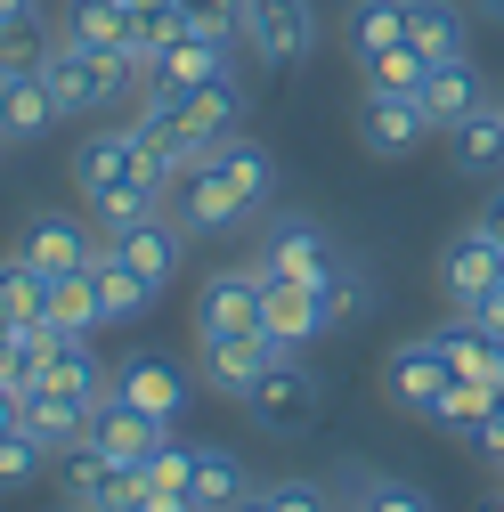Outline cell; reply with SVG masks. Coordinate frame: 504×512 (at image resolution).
Returning <instances> with one entry per match:
<instances>
[{
    "instance_id": "6da1fadb",
    "label": "cell",
    "mask_w": 504,
    "mask_h": 512,
    "mask_svg": "<svg viewBox=\"0 0 504 512\" xmlns=\"http://www.w3.org/2000/svg\"><path fill=\"white\" fill-rule=\"evenodd\" d=\"M41 82H49V98H57V122H74V114H98L106 98H122V90H147V74L131 66V57H98V49H74L66 33L49 41V57H41Z\"/></svg>"
},
{
    "instance_id": "7a4b0ae2",
    "label": "cell",
    "mask_w": 504,
    "mask_h": 512,
    "mask_svg": "<svg viewBox=\"0 0 504 512\" xmlns=\"http://www.w3.org/2000/svg\"><path fill=\"white\" fill-rule=\"evenodd\" d=\"M318 9L309 0H244V17H236V41L261 57V66H301L309 49H318Z\"/></svg>"
},
{
    "instance_id": "3957f363",
    "label": "cell",
    "mask_w": 504,
    "mask_h": 512,
    "mask_svg": "<svg viewBox=\"0 0 504 512\" xmlns=\"http://www.w3.org/2000/svg\"><path fill=\"white\" fill-rule=\"evenodd\" d=\"M244 415L261 431H309V423H318V374H309L293 350H277L269 374L244 391Z\"/></svg>"
},
{
    "instance_id": "277c9868",
    "label": "cell",
    "mask_w": 504,
    "mask_h": 512,
    "mask_svg": "<svg viewBox=\"0 0 504 512\" xmlns=\"http://www.w3.org/2000/svg\"><path fill=\"white\" fill-rule=\"evenodd\" d=\"M171 220L187 228V236H228V228H244L252 212H244V196L228 187V171L212 163V155H196L179 171V187H171Z\"/></svg>"
},
{
    "instance_id": "5b68a950",
    "label": "cell",
    "mask_w": 504,
    "mask_h": 512,
    "mask_svg": "<svg viewBox=\"0 0 504 512\" xmlns=\"http://www.w3.org/2000/svg\"><path fill=\"white\" fill-rule=\"evenodd\" d=\"M261 334V269H212L196 285V342Z\"/></svg>"
},
{
    "instance_id": "8992f818",
    "label": "cell",
    "mask_w": 504,
    "mask_h": 512,
    "mask_svg": "<svg viewBox=\"0 0 504 512\" xmlns=\"http://www.w3.org/2000/svg\"><path fill=\"white\" fill-rule=\"evenodd\" d=\"M261 277H301V285H326L334 269H342V252H334V236L318 228V220H269V236H261V261H252Z\"/></svg>"
},
{
    "instance_id": "52a82bcc",
    "label": "cell",
    "mask_w": 504,
    "mask_h": 512,
    "mask_svg": "<svg viewBox=\"0 0 504 512\" xmlns=\"http://www.w3.org/2000/svg\"><path fill=\"white\" fill-rule=\"evenodd\" d=\"M383 391L399 415H431V399L448 391V350H439V334H415L383 358Z\"/></svg>"
},
{
    "instance_id": "ba28073f",
    "label": "cell",
    "mask_w": 504,
    "mask_h": 512,
    "mask_svg": "<svg viewBox=\"0 0 504 512\" xmlns=\"http://www.w3.org/2000/svg\"><path fill=\"white\" fill-rule=\"evenodd\" d=\"M326 326H334V317H326L318 285H301V277H261V334H269L277 350H301V342H318Z\"/></svg>"
},
{
    "instance_id": "9c48e42d",
    "label": "cell",
    "mask_w": 504,
    "mask_h": 512,
    "mask_svg": "<svg viewBox=\"0 0 504 512\" xmlns=\"http://www.w3.org/2000/svg\"><path fill=\"white\" fill-rule=\"evenodd\" d=\"M17 261H33L41 277H82V269L98 261V244H90V228L66 220V212H33L25 236H17Z\"/></svg>"
},
{
    "instance_id": "30bf717a",
    "label": "cell",
    "mask_w": 504,
    "mask_h": 512,
    "mask_svg": "<svg viewBox=\"0 0 504 512\" xmlns=\"http://www.w3.org/2000/svg\"><path fill=\"white\" fill-rule=\"evenodd\" d=\"M358 139L374 155H415L431 139V114L415 90H366V114H358Z\"/></svg>"
},
{
    "instance_id": "8fae6325",
    "label": "cell",
    "mask_w": 504,
    "mask_h": 512,
    "mask_svg": "<svg viewBox=\"0 0 504 512\" xmlns=\"http://www.w3.org/2000/svg\"><path fill=\"white\" fill-rule=\"evenodd\" d=\"M106 399L139 407V415H155V423H179V415H187V374H179L171 358H122Z\"/></svg>"
},
{
    "instance_id": "7c38bea8",
    "label": "cell",
    "mask_w": 504,
    "mask_h": 512,
    "mask_svg": "<svg viewBox=\"0 0 504 512\" xmlns=\"http://www.w3.org/2000/svg\"><path fill=\"white\" fill-rule=\"evenodd\" d=\"M163 439H171V423H155V415H139V407H122V399H98V415H90V439H82V447H98L106 464H147Z\"/></svg>"
},
{
    "instance_id": "4fadbf2b",
    "label": "cell",
    "mask_w": 504,
    "mask_h": 512,
    "mask_svg": "<svg viewBox=\"0 0 504 512\" xmlns=\"http://www.w3.org/2000/svg\"><path fill=\"white\" fill-rule=\"evenodd\" d=\"M439 285H448V301H456V309H472L488 285H504V244H496V236H480V228L448 236V252H439Z\"/></svg>"
},
{
    "instance_id": "5bb4252c",
    "label": "cell",
    "mask_w": 504,
    "mask_h": 512,
    "mask_svg": "<svg viewBox=\"0 0 504 512\" xmlns=\"http://www.w3.org/2000/svg\"><path fill=\"white\" fill-rule=\"evenodd\" d=\"M269 358H277V342L269 334H228V342H196V366H204V382L220 399H244L252 382L269 374Z\"/></svg>"
},
{
    "instance_id": "9a60e30c",
    "label": "cell",
    "mask_w": 504,
    "mask_h": 512,
    "mask_svg": "<svg viewBox=\"0 0 504 512\" xmlns=\"http://www.w3.org/2000/svg\"><path fill=\"white\" fill-rule=\"evenodd\" d=\"M423 114H431V131H456V122L464 114H480L488 106V82H480V66H472V57H439V66L423 74Z\"/></svg>"
},
{
    "instance_id": "2e32d148",
    "label": "cell",
    "mask_w": 504,
    "mask_h": 512,
    "mask_svg": "<svg viewBox=\"0 0 504 512\" xmlns=\"http://www.w3.org/2000/svg\"><path fill=\"white\" fill-rule=\"evenodd\" d=\"M114 179H147L139 131H90V139L74 147V187H82V196H98V187H114ZM155 187H163V179H155Z\"/></svg>"
},
{
    "instance_id": "e0dca14e",
    "label": "cell",
    "mask_w": 504,
    "mask_h": 512,
    "mask_svg": "<svg viewBox=\"0 0 504 512\" xmlns=\"http://www.w3.org/2000/svg\"><path fill=\"white\" fill-rule=\"evenodd\" d=\"M90 415H98V407H82V399H66V391H49V382L17 399V423L49 447V456H74V447L90 439Z\"/></svg>"
},
{
    "instance_id": "ac0fdd59",
    "label": "cell",
    "mask_w": 504,
    "mask_h": 512,
    "mask_svg": "<svg viewBox=\"0 0 504 512\" xmlns=\"http://www.w3.org/2000/svg\"><path fill=\"white\" fill-rule=\"evenodd\" d=\"M90 293H98V326H139L147 317V301H155V285L122 261L114 244H98V261H90Z\"/></svg>"
},
{
    "instance_id": "d6986e66",
    "label": "cell",
    "mask_w": 504,
    "mask_h": 512,
    "mask_svg": "<svg viewBox=\"0 0 504 512\" xmlns=\"http://www.w3.org/2000/svg\"><path fill=\"white\" fill-rule=\"evenodd\" d=\"M122 261H131L147 285H171V269H179V252H187V228L171 220V212H155V220H139V228H122V236H106Z\"/></svg>"
},
{
    "instance_id": "ffe728a7",
    "label": "cell",
    "mask_w": 504,
    "mask_h": 512,
    "mask_svg": "<svg viewBox=\"0 0 504 512\" xmlns=\"http://www.w3.org/2000/svg\"><path fill=\"white\" fill-rule=\"evenodd\" d=\"M228 74V41H212V33H179L155 66H147V82H163V90H204V82H220Z\"/></svg>"
},
{
    "instance_id": "44dd1931",
    "label": "cell",
    "mask_w": 504,
    "mask_h": 512,
    "mask_svg": "<svg viewBox=\"0 0 504 512\" xmlns=\"http://www.w3.org/2000/svg\"><path fill=\"white\" fill-rule=\"evenodd\" d=\"M439 350H448V374L488 382V391L504 399V334H488V326H472V317H456V326L439 334Z\"/></svg>"
},
{
    "instance_id": "7402d4cb",
    "label": "cell",
    "mask_w": 504,
    "mask_h": 512,
    "mask_svg": "<svg viewBox=\"0 0 504 512\" xmlns=\"http://www.w3.org/2000/svg\"><path fill=\"white\" fill-rule=\"evenodd\" d=\"M57 33H66L74 49H98V57H114L122 41H131V0H66Z\"/></svg>"
},
{
    "instance_id": "603a6c76",
    "label": "cell",
    "mask_w": 504,
    "mask_h": 512,
    "mask_svg": "<svg viewBox=\"0 0 504 512\" xmlns=\"http://www.w3.org/2000/svg\"><path fill=\"white\" fill-rule=\"evenodd\" d=\"M488 415H496V391H488V382H464V374H448V391L431 399V415H423V423L472 447V439L488 431Z\"/></svg>"
},
{
    "instance_id": "cb8c5ba5",
    "label": "cell",
    "mask_w": 504,
    "mask_h": 512,
    "mask_svg": "<svg viewBox=\"0 0 504 512\" xmlns=\"http://www.w3.org/2000/svg\"><path fill=\"white\" fill-rule=\"evenodd\" d=\"M163 204H171V187H155V179H114V187L90 196V220H98V236H122V228L155 220Z\"/></svg>"
},
{
    "instance_id": "d4e9b609",
    "label": "cell",
    "mask_w": 504,
    "mask_h": 512,
    "mask_svg": "<svg viewBox=\"0 0 504 512\" xmlns=\"http://www.w3.org/2000/svg\"><path fill=\"white\" fill-rule=\"evenodd\" d=\"M252 496V472L228 456V447H196V480H187V504L196 512H236Z\"/></svg>"
},
{
    "instance_id": "484cf974",
    "label": "cell",
    "mask_w": 504,
    "mask_h": 512,
    "mask_svg": "<svg viewBox=\"0 0 504 512\" xmlns=\"http://www.w3.org/2000/svg\"><path fill=\"white\" fill-rule=\"evenodd\" d=\"M212 163L228 171V187L244 196V212H269V196H277V163H269V147L261 139H228V147H212Z\"/></svg>"
},
{
    "instance_id": "4316f807",
    "label": "cell",
    "mask_w": 504,
    "mask_h": 512,
    "mask_svg": "<svg viewBox=\"0 0 504 512\" xmlns=\"http://www.w3.org/2000/svg\"><path fill=\"white\" fill-rule=\"evenodd\" d=\"M179 33H187V0H131V41H122V57L147 74Z\"/></svg>"
},
{
    "instance_id": "83f0119b",
    "label": "cell",
    "mask_w": 504,
    "mask_h": 512,
    "mask_svg": "<svg viewBox=\"0 0 504 512\" xmlns=\"http://www.w3.org/2000/svg\"><path fill=\"white\" fill-rule=\"evenodd\" d=\"M342 41H350V57H358V66H366L374 49H399V41H407V0H350Z\"/></svg>"
},
{
    "instance_id": "f1b7e54d",
    "label": "cell",
    "mask_w": 504,
    "mask_h": 512,
    "mask_svg": "<svg viewBox=\"0 0 504 512\" xmlns=\"http://www.w3.org/2000/svg\"><path fill=\"white\" fill-rule=\"evenodd\" d=\"M448 139H456V171H472V179H488V171H504V106L488 98L480 114H464V122H456Z\"/></svg>"
},
{
    "instance_id": "f546056e",
    "label": "cell",
    "mask_w": 504,
    "mask_h": 512,
    "mask_svg": "<svg viewBox=\"0 0 504 512\" xmlns=\"http://www.w3.org/2000/svg\"><path fill=\"white\" fill-rule=\"evenodd\" d=\"M57 122V98L41 74H17V82H0V139H41Z\"/></svg>"
},
{
    "instance_id": "4dcf8cb0",
    "label": "cell",
    "mask_w": 504,
    "mask_h": 512,
    "mask_svg": "<svg viewBox=\"0 0 504 512\" xmlns=\"http://www.w3.org/2000/svg\"><path fill=\"white\" fill-rule=\"evenodd\" d=\"M407 41L431 57V66L439 57H464V9L456 0H407Z\"/></svg>"
},
{
    "instance_id": "1f68e13d",
    "label": "cell",
    "mask_w": 504,
    "mask_h": 512,
    "mask_svg": "<svg viewBox=\"0 0 504 512\" xmlns=\"http://www.w3.org/2000/svg\"><path fill=\"white\" fill-rule=\"evenodd\" d=\"M41 382H49V391H66V399H82V407H98V399L114 391V374H106V366H98V350H82V342L57 350Z\"/></svg>"
},
{
    "instance_id": "d6a6232c",
    "label": "cell",
    "mask_w": 504,
    "mask_h": 512,
    "mask_svg": "<svg viewBox=\"0 0 504 512\" xmlns=\"http://www.w3.org/2000/svg\"><path fill=\"white\" fill-rule=\"evenodd\" d=\"M41 317H49L57 334L90 342V334H98V293H90V269H82V277H49V309H41Z\"/></svg>"
},
{
    "instance_id": "836d02e7",
    "label": "cell",
    "mask_w": 504,
    "mask_h": 512,
    "mask_svg": "<svg viewBox=\"0 0 504 512\" xmlns=\"http://www.w3.org/2000/svg\"><path fill=\"white\" fill-rule=\"evenodd\" d=\"M49 309V277L33 269V261H0V326H25V317H41Z\"/></svg>"
},
{
    "instance_id": "e575fe53",
    "label": "cell",
    "mask_w": 504,
    "mask_h": 512,
    "mask_svg": "<svg viewBox=\"0 0 504 512\" xmlns=\"http://www.w3.org/2000/svg\"><path fill=\"white\" fill-rule=\"evenodd\" d=\"M366 90H423V74H431V57L415 49V41H399V49H374L366 57Z\"/></svg>"
},
{
    "instance_id": "d590c367",
    "label": "cell",
    "mask_w": 504,
    "mask_h": 512,
    "mask_svg": "<svg viewBox=\"0 0 504 512\" xmlns=\"http://www.w3.org/2000/svg\"><path fill=\"white\" fill-rule=\"evenodd\" d=\"M350 512H431V496H423L415 480H391V472H358Z\"/></svg>"
},
{
    "instance_id": "8d00e7d4",
    "label": "cell",
    "mask_w": 504,
    "mask_h": 512,
    "mask_svg": "<svg viewBox=\"0 0 504 512\" xmlns=\"http://www.w3.org/2000/svg\"><path fill=\"white\" fill-rule=\"evenodd\" d=\"M49 41H57V33H41V17H17V25H0V82H17V74H41Z\"/></svg>"
},
{
    "instance_id": "74e56055",
    "label": "cell",
    "mask_w": 504,
    "mask_h": 512,
    "mask_svg": "<svg viewBox=\"0 0 504 512\" xmlns=\"http://www.w3.org/2000/svg\"><path fill=\"white\" fill-rule=\"evenodd\" d=\"M41 464H49V447H41L25 423H9V431H0V488H25V480H41Z\"/></svg>"
},
{
    "instance_id": "f35d334b",
    "label": "cell",
    "mask_w": 504,
    "mask_h": 512,
    "mask_svg": "<svg viewBox=\"0 0 504 512\" xmlns=\"http://www.w3.org/2000/svg\"><path fill=\"white\" fill-rule=\"evenodd\" d=\"M139 472H147V488H155V496H187V480H196V447L163 439V447H155V456H147Z\"/></svg>"
},
{
    "instance_id": "ab89813d",
    "label": "cell",
    "mask_w": 504,
    "mask_h": 512,
    "mask_svg": "<svg viewBox=\"0 0 504 512\" xmlns=\"http://www.w3.org/2000/svg\"><path fill=\"white\" fill-rule=\"evenodd\" d=\"M318 301H326V317H334V326H350V317H358L374 293H366V277H358V269H334V277L318 285Z\"/></svg>"
},
{
    "instance_id": "60d3db41",
    "label": "cell",
    "mask_w": 504,
    "mask_h": 512,
    "mask_svg": "<svg viewBox=\"0 0 504 512\" xmlns=\"http://www.w3.org/2000/svg\"><path fill=\"white\" fill-rule=\"evenodd\" d=\"M269 504L277 512H326V488L318 480H269Z\"/></svg>"
},
{
    "instance_id": "b9f144b4",
    "label": "cell",
    "mask_w": 504,
    "mask_h": 512,
    "mask_svg": "<svg viewBox=\"0 0 504 512\" xmlns=\"http://www.w3.org/2000/svg\"><path fill=\"white\" fill-rule=\"evenodd\" d=\"M464 317H472V326H488V334H504V285H488V293H480Z\"/></svg>"
},
{
    "instance_id": "7bdbcfd3",
    "label": "cell",
    "mask_w": 504,
    "mask_h": 512,
    "mask_svg": "<svg viewBox=\"0 0 504 512\" xmlns=\"http://www.w3.org/2000/svg\"><path fill=\"white\" fill-rule=\"evenodd\" d=\"M472 228H480V236H496V244H504V187H496V196H488V204H480V212H472Z\"/></svg>"
},
{
    "instance_id": "ee69618b",
    "label": "cell",
    "mask_w": 504,
    "mask_h": 512,
    "mask_svg": "<svg viewBox=\"0 0 504 512\" xmlns=\"http://www.w3.org/2000/svg\"><path fill=\"white\" fill-rule=\"evenodd\" d=\"M17 17H41V0H0V25H17Z\"/></svg>"
},
{
    "instance_id": "f6af8a7d",
    "label": "cell",
    "mask_w": 504,
    "mask_h": 512,
    "mask_svg": "<svg viewBox=\"0 0 504 512\" xmlns=\"http://www.w3.org/2000/svg\"><path fill=\"white\" fill-rule=\"evenodd\" d=\"M17 423V391H9V382H0V431H9Z\"/></svg>"
},
{
    "instance_id": "bcb514c9",
    "label": "cell",
    "mask_w": 504,
    "mask_h": 512,
    "mask_svg": "<svg viewBox=\"0 0 504 512\" xmlns=\"http://www.w3.org/2000/svg\"><path fill=\"white\" fill-rule=\"evenodd\" d=\"M236 512H277V504H269V488H252V496H244Z\"/></svg>"
},
{
    "instance_id": "7dc6e473",
    "label": "cell",
    "mask_w": 504,
    "mask_h": 512,
    "mask_svg": "<svg viewBox=\"0 0 504 512\" xmlns=\"http://www.w3.org/2000/svg\"><path fill=\"white\" fill-rule=\"evenodd\" d=\"M472 9H480V17H504V0H472Z\"/></svg>"
},
{
    "instance_id": "c3c4849f",
    "label": "cell",
    "mask_w": 504,
    "mask_h": 512,
    "mask_svg": "<svg viewBox=\"0 0 504 512\" xmlns=\"http://www.w3.org/2000/svg\"><path fill=\"white\" fill-rule=\"evenodd\" d=\"M496 512H504V496H496Z\"/></svg>"
},
{
    "instance_id": "681fc988",
    "label": "cell",
    "mask_w": 504,
    "mask_h": 512,
    "mask_svg": "<svg viewBox=\"0 0 504 512\" xmlns=\"http://www.w3.org/2000/svg\"><path fill=\"white\" fill-rule=\"evenodd\" d=\"M66 512H74V504H66Z\"/></svg>"
},
{
    "instance_id": "f907efd6",
    "label": "cell",
    "mask_w": 504,
    "mask_h": 512,
    "mask_svg": "<svg viewBox=\"0 0 504 512\" xmlns=\"http://www.w3.org/2000/svg\"><path fill=\"white\" fill-rule=\"evenodd\" d=\"M496 407H504V399H496Z\"/></svg>"
},
{
    "instance_id": "816d5d0a",
    "label": "cell",
    "mask_w": 504,
    "mask_h": 512,
    "mask_svg": "<svg viewBox=\"0 0 504 512\" xmlns=\"http://www.w3.org/2000/svg\"><path fill=\"white\" fill-rule=\"evenodd\" d=\"M496 106H504V98H496Z\"/></svg>"
}]
</instances>
